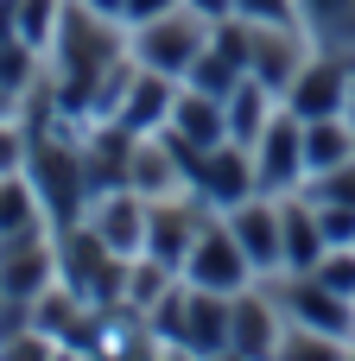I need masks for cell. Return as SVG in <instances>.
I'll list each match as a JSON object with an SVG mask.
<instances>
[{
	"mask_svg": "<svg viewBox=\"0 0 355 361\" xmlns=\"http://www.w3.org/2000/svg\"><path fill=\"white\" fill-rule=\"evenodd\" d=\"M127 57V38L108 13H89L83 0H64V19H57V38H51V95L64 114H83L89 108V89L102 82L108 63Z\"/></svg>",
	"mask_w": 355,
	"mask_h": 361,
	"instance_id": "6da1fadb",
	"label": "cell"
},
{
	"mask_svg": "<svg viewBox=\"0 0 355 361\" xmlns=\"http://www.w3.org/2000/svg\"><path fill=\"white\" fill-rule=\"evenodd\" d=\"M51 127H57V121L25 127V133H32L25 178H32V190H38L44 216H51L57 228H70V222H83V209H89V171H83V146H70V140L51 133Z\"/></svg>",
	"mask_w": 355,
	"mask_h": 361,
	"instance_id": "7a4b0ae2",
	"label": "cell"
},
{
	"mask_svg": "<svg viewBox=\"0 0 355 361\" xmlns=\"http://www.w3.org/2000/svg\"><path fill=\"white\" fill-rule=\"evenodd\" d=\"M203 44H210V19H203L197 6H172V13H159V19H146V25H133V38H127L133 63H146V70H159V76H178V82H184V70L203 57Z\"/></svg>",
	"mask_w": 355,
	"mask_h": 361,
	"instance_id": "3957f363",
	"label": "cell"
},
{
	"mask_svg": "<svg viewBox=\"0 0 355 361\" xmlns=\"http://www.w3.org/2000/svg\"><path fill=\"white\" fill-rule=\"evenodd\" d=\"M184 286H203V292H222V298H235V292H248V273H254V260L241 254V241H235V228L229 222H203V235L191 241V254H184Z\"/></svg>",
	"mask_w": 355,
	"mask_h": 361,
	"instance_id": "277c9868",
	"label": "cell"
},
{
	"mask_svg": "<svg viewBox=\"0 0 355 361\" xmlns=\"http://www.w3.org/2000/svg\"><path fill=\"white\" fill-rule=\"evenodd\" d=\"M248 152H254V178H260L267 197H286V190L305 184V121L292 108H279Z\"/></svg>",
	"mask_w": 355,
	"mask_h": 361,
	"instance_id": "5b68a950",
	"label": "cell"
},
{
	"mask_svg": "<svg viewBox=\"0 0 355 361\" xmlns=\"http://www.w3.org/2000/svg\"><path fill=\"white\" fill-rule=\"evenodd\" d=\"M286 324H305V330H324V336H343L355 343V298H337L318 273H292L286 286H273Z\"/></svg>",
	"mask_w": 355,
	"mask_h": 361,
	"instance_id": "8992f818",
	"label": "cell"
},
{
	"mask_svg": "<svg viewBox=\"0 0 355 361\" xmlns=\"http://www.w3.org/2000/svg\"><path fill=\"white\" fill-rule=\"evenodd\" d=\"M349 89H355V57H330V51H318V57H305V70L292 76L286 108H292L299 121L343 114V108H349Z\"/></svg>",
	"mask_w": 355,
	"mask_h": 361,
	"instance_id": "52a82bcc",
	"label": "cell"
},
{
	"mask_svg": "<svg viewBox=\"0 0 355 361\" xmlns=\"http://www.w3.org/2000/svg\"><path fill=\"white\" fill-rule=\"evenodd\" d=\"M191 190H197L210 209H235V203H248V197L260 190V178H254V152H248L241 140L210 146L203 165H197V178H191Z\"/></svg>",
	"mask_w": 355,
	"mask_h": 361,
	"instance_id": "ba28073f",
	"label": "cell"
},
{
	"mask_svg": "<svg viewBox=\"0 0 355 361\" xmlns=\"http://www.w3.org/2000/svg\"><path fill=\"white\" fill-rule=\"evenodd\" d=\"M222 222L235 228V241H241V254L254 260V273H286V235H279V197L254 190L248 203L222 209Z\"/></svg>",
	"mask_w": 355,
	"mask_h": 361,
	"instance_id": "9c48e42d",
	"label": "cell"
},
{
	"mask_svg": "<svg viewBox=\"0 0 355 361\" xmlns=\"http://www.w3.org/2000/svg\"><path fill=\"white\" fill-rule=\"evenodd\" d=\"M89 228H95V235H102L114 254L140 260V254H146V197H140L133 184L102 190V197L89 203Z\"/></svg>",
	"mask_w": 355,
	"mask_h": 361,
	"instance_id": "30bf717a",
	"label": "cell"
},
{
	"mask_svg": "<svg viewBox=\"0 0 355 361\" xmlns=\"http://www.w3.org/2000/svg\"><path fill=\"white\" fill-rule=\"evenodd\" d=\"M279 336H286V311L273 292L229 298V355H279Z\"/></svg>",
	"mask_w": 355,
	"mask_h": 361,
	"instance_id": "8fae6325",
	"label": "cell"
},
{
	"mask_svg": "<svg viewBox=\"0 0 355 361\" xmlns=\"http://www.w3.org/2000/svg\"><path fill=\"white\" fill-rule=\"evenodd\" d=\"M184 355H229V298L184 286V330H178Z\"/></svg>",
	"mask_w": 355,
	"mask_h": 361,
	"instance_id": "7c38bea8",
	"label": "cell"
},
{
	"mask_svg": "<svg viewBox=\"0 0 355 361\" xmlns=\"http://www.w3.org/2000/svg\"><path fill=\"white\" fill-rule=\"evenodd\" d=\"M178 140H191L197 152H210V146H222L229 140V108L216 102V95H203V89H191V82H178V102H172V121H165Z\"/></svg>",
	"mask_w": 355,
	"mask_h": 361,
	"instance_id": "4fadbf2b",
	"label": "cell"
},
{
	"mask_svg": "<svg viewBox=\"0 0 355 361\" xmlns=\"http://www.w3.org/2000/svg\"><path fill=\"white\" fill-rule=\"evenodd\" d=\"M172 102H178V76H159V70L140 63V76H133L127 108H121L114 127H127V133H159V127L172 121Z\"/></svg>",
	"mask_w": 355,
	"mask_h": 361,
	"instance_id": "5bb4252c",
	"label": "cell"
},
{
	"mask_svg": "<svg viewBox=\"0 0 355 361\" xmlns=\"http://www.w3.org/2000/svg\"><path fill=\"white\" fill-rule=\"evenodd\" d=\"M279 235H286V273H318V260L330 254V241L318 228V209H305L292 190L279 197Z\"/></svg>",
	"mask_w": 355,
	"mask_h": 361,
	"instance_id": "9a60e30c",
	"label": "cell"
},
{
	"mask_svg": "<svg viewBox=\"0 0 355 361\" xmlns=\"http://www.w3.org/2000/svg\"><path fill=\"white\" fill-rule=\"evenodd\" d=\"M299 19H305L311 51L355 57V0H299Z\"/></svg>",
	"mask_w": 355,
	"mask_h": 361,
	"instance_id": "2e32d148",
	"label": "cell"
},
{
	"mask_svg": "<svg viewBox=\"0 0 355 361\" xmlns=\"http://www.w3.org/2000/svg\"><path fill=\"white\" fill-rule=\"evenodd\" d=\"M349 159H355V121H343V114L305 121V178L337 171V165H349Z\"/></svg>",
	"mask_w": 355,
	"mask_h": 361,
	"instance_id": "e0dca14e",
	"label": "cell"
},
{
	"mask_svg": "<svg viewBox=\"0 0 355 361\" xmlns=\"http://www.w3.org/2000/svg\"><path fill=\"white\" fill-rule=\"evenodd\" d=\"M222 108H229V140L254 146V140L267 133V121L279 114V95H273L260 76H241V82H235V95H229Z\"/></svg>",
	"mask_w": 355,
	"mask_h": 361,
	"instance_id": "ac0fdd59",
	"label": "cell"
},
{
	"mask_svg": "<svg viewBox=\"0 0 355 361\" xmlns=\"http://www.w3.org/2000/svg\"><path fill=\"white\" fill-rule=\"evenodd\" d=\"M32 228H44V203H38V190H32L25 171H6L0 178V241L32 235Z\"/></svg>",
	"mask_w": 355,
	"mask_h": 361,
	"instance_id": "d6986e66",
	"label": "cell"
},
{
	"mask_svg": "<svg viewBox=\"0 0 355 361\" xmlns=\"http://www.w3.org/2000/svg\"><path fill=\"white\" fill-rule=\"evenodd\" d=\"M241 76H248V70H241L229 51H216V44H203V57L184 70V82H191V89H203V95H216V102H229Z\"/></svg>",
	"mask_w": 355,
	"mask_h": 361,
	"instance_id": "ffe728a7",
	"label": "cell"
},
{
	"mask_svg": "<svg viewBox=\"0 0 355 361\" xmlns=\"http://www.w3.org/2000/svg\"><path fill=\"white\" fill-rule=\"evenodd\" d=\"M38 57H44V51H32L25 38H6V44H0V89H6L13 102H25V95L44 82V76H38Z\"/></svg>",
	"mask_w": 355,
	"mask_h": 361,
	"instance_id": "44dd1931",
	"label": "cell"
},
{
	"mask_svg": "<svg viewBox=\"0 0 355 361\" xmlns=\"http://www.w3.org/2000/svg\"><path fill=\"white\" fill-rule=\"evenodd\" d=\"M57 19H64V0H19V38H25L32 51H51Z\"/></svg>",
	"mask_w": 355,
	"mask_h": 361,
	"instance_id": "7402d4cb",
	"label": "cell"
},
{
	"mask_svg": "<svg viewBox=\"0 0 355 361\" xmlns=\"http://www.w3.org/2000/svg\"><path fill=\"white\" fill-rule=\"evenodd\" d=\"M311 209H318V228H324L330 247H355V209L349 203H318L311 197Z\"/></svg>",
	"mask_w": 355,
	"mask_h": 361,
	"instance_id": "603a6c76",
	"label": "cell"
},
{
	"mask_svg": "<svg viewBox=\"0 0 355 361\" xmlns=\"http://www.w3.org/2000/svg\"><path fill=\"white\" fill-rule=\"evenodd\" d=\"M318 279L337 292V298H355V247H330L318 260Z\"/></svg>",
	"mask_w": 355,
	"mask_h": 361,
	"instance_id": "cb8c5ba5",
	"label": "cell"
},
{
	"mask_svg": "<svg viewBox=\"0 0 355 361\" xmlns=\"http://www.w3.org/2000/svg\"><path fill=\"white\" fill-rule=\"evenodd\" d=\"M305 184H311V197H318V203H349V209H355V159H349V165H337V171L305 178Z\"/></svg>",
	"mask_w": 355,
	"mask_h": 361,
	"instance_id": "d4e9b609",
	"label": "cell"
},
{
	"mask_svg": "<svg viewBox=\"0 0 355 361\" xmlns=\"http://www.w3.org/2000/svg\"><path fill=\"white\" fill-rule=\"evenodd\" d=\"M235 13L248 25H299V0H235ZM305 32V25H299Z\"/></svg>",
	"mask_w": 355,
	"mask_h": 361,
	"instance_id": "484cf974",
	"label": "cell"
},
{
	"mask_svg": "<svg viewBox=\"0 0 355 361\" xmlns=\"http://www.w3.org/2000/svg\"><path fill=\"white\" fill-rule=\"evenodd\" d=\"M25 152H32V133L19 121H0V178L6 171H25Z\"/></svg>",
	"mask_w": 355,
	"mask_h": 361,
	"instance_id": "4316f807",
	"label": "cell"
},
{
	"mask_svg": "<svg viewBox=\"0 0 355 361\" xmlns=\"http://www.w3.org/2000/svg\"><path fill=\"white\" fill-rule=\"evenodd\" d=\"M172 6H184V0H127V6H121V25H146V19L172 13Z\"/></svg>",
	"mask_w": 355,
	"mask_h": 361,
	"instance_id": "83f0119b",
	"label": "cell"
},
{
	"mask_svg": "<svg viewBox=\"0 0 355 361\" xmlns=\"http://www.w3.org/2000/svg\"><path fill=\"white\" fill-rule=\"evenodd\" d=\"M184 6H197V13H203V19H210V25H216V19H229V13H235V0H184Z\"/></svg>",
	"mask_w": 355,
	"mask_h": 361,
	"instance_id": "f1b7e54d",
	"label": "cell"
},
{
	"mask_svg": "<svg viewBox=\"0 0 355 361\" xmlns=\"http://www.w3.org/2000/svg\"><path fill=\"white\" fill-rule=\"evenodd\" d=\"M83 6H89V13H108V19H121V6H127V0H83Z\"/></svg>",
	"mask_w": 355,
	"mask_h": 361,
	"instance_id": "f546056e",
	"label": "cell"
},
{
	"mask_svg": "<svg viewBox=\"0 0 355 361\" xmlns=\"http://www.w3.org/2000/svg\"><path fill=\"white\" fill-rule=\"evenodd\" d=\"M349 121H355V89H349Z\"/></svg>",
	"mask_w": 355,
	"mask_h": 361,
	"instance_id": "4dcf8cb0",
	"label": "cell"
},
{
	"mask_svg": "<svg viewBox=\"0 0 355 361\" xmlns=\"http://www.w3.org/2000/svg\"><path fill=\"white\" fill-rule=\"evenodd\" d=\"M0 305H6V286H0Z\"/></svg>",
	"mask_w": 355,
	"mask_h": 361,
	"instance_id": "1f68e13d",
	"label": "cell"
}]
</instances>
